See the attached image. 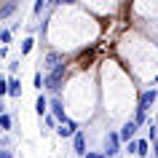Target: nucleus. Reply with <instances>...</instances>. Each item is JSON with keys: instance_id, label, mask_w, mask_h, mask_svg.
<instances>
[{"instance_id": "nucleus-1", "label": "nucleus", "mask_w": 158, "mask_h": 158, "mask_svg": "<svg viewBox=\"0 0 158 158\" xmlns=\"http://www.w3.org/2000/svg\"><path fill=\"white\" fill-rule=\"evenodd\" d=\"M64 78H67V64L62 62L56 70H51V73L46 75V91H48L51 97H59V91L64 89Z\"/></svg>"}, {"instance_id": "nucleus-2", "label": "nucleus", "mask_w": 158, "mask_h": 158, "mask_svg": "<svg viewBox=\"0 0 158 158\" xmlns=\"http://www.w3.org/2000/svg\"><path fill=\"white\" fill-rule=\"evenodd\" d=\"M121 145H123L121 134H118L115 129H107V134H105V148H102V153H105L107 158H118V153H121Z\"/></svg>"}, {"instance_id": "nucleus-3", "label": "nucleus", "mask_w": 158, "mask_h": 158, "mask_svg": "<svg viewBox=\"0 0 158 158\" xmlns=\"http://www.w3.org/2000/svg\"><path fill=\"white\" fill-rule=\"evenodd\" d=\"M156 102H158V89H156V86H150V89H142V91H139V102H137V107L148 113L150 107H156Z\"/></svg>"}, {"instance_id": "nucleus-4", "label": "nucleus", "mask_w": 158, "mask_h": 158, "mask_svg": "<svg viewBox=\"0 0 158 158\" xmlns=\"http://www.w3.org/2000/svg\"><path fill=\"white\" fill-rule=\"evenodd\" d=\"M137 131H139V126H137V121H134V118L123 121V126L118 129V134H121L123 145H129V142H134V139H137Z\"/></svg>"}, {"instance_id": "nucleus-5", "label": "nucleus", "mask_w": 158, "mask_h": 158, "mask_svg": "<svg viewBox=\"0 0 158 158\" xmlns=\"http://www.w3.org/2000/svg\"><path fill=\"white\" fill-rule=\"evenodd\" d=\"M62 62H64V54H59V51H48V54L40 59V64H43V70H46V75H48L51 70H56Z\"/></svg>"}, {"instance_id": "nucleus-6", "label": "nucleus", "mask_w": 158, "mask_h": 158, "mask_svg": "<svg viewBox=\"0 0 158 158\" xmlns=\"http://www.w3.org/2000/svg\"><path fill=\"white\" fill-rule=\"evenodd\" d=\"M51 115L56 118L59 123H67L70 121V115H67V110H64V102L59 99V97H51Z\"/></svg>"}, {"instance_id": "nucleus-7", "label": "nucleus", "mask_w": 158, "mask_h": 158, "mask_svg": "<svg viewBox=\"0 0 158 158\" xmlns=\"http://www.w3.org/2000/svg\"><path fill=\"white\" fill-rule=\"evenodd\" d=\"M48 113H51V99L46 97V94H38V99H35V115L43 121Z\"/></svg>"}, {"instance_id": "nucleus-8", "label": "nucleus", "mask_w": 158, "mask_h": 158, "mask_svg": "<svg viewBox=\"0 0 158 158\" xmlns=\"http://www.w3.org/2000/svg\"><path fill=\"white\" fill-rule=\"evenodd\" d=\"M73 153L78 158H86V153H89V150H86V131H83V129L73 137Z\"/></svg>"}, {"instance_id": "nucleus-9", "label": "nucleus", "mask_w": 158, "mask_h": 158, "mask_svg": "<svg viewBox=\"0 0 158 158\" xmlns=\"http://www.w3.org/2000/svg\"><path fill=\"white\" fill-rule=\"evenodd\" d=\"M8 97L11 99H19L22 97V81L16 75H8Z\"/></svg>"}, {"instance_id": "nucleus-10", "label": "nucleus", "mask_w": 158, "mask_h": 158, "mask_svg": "<svg viewBox=\"0 0 158 158\" xmlns=\"http://www.w3.org/2000/svg\"><path fill=\"white\" fill-rule=\"evenodd\" d=\"M56 126H59V121H56V118H54V115H51V113H48V115H46V118H43V121H40V134H48L51 129L56 131Z\"/></svg>"}, {"instance_id": "nucleus-11", "label": "nucleus", "mask_w": 158, "mask_h": 158, "mask_svg": "<svg viewBox=\"0 0 158 158\" xmlns=\"http://www.w3.org/2000/svg\"><path fill=\"white\" fill-rule=\"evenodd\" d=\"M16 8H19V3H16V0H8V3H3V8H0V22H6V19H8Z\"/></svg>"}, {"instance_id": "nucleus-12", "label": "nucleus", "mask_w": 158, "mask_h": 158, "mask_svg": "<svg viewBox=\"0 0 158 158\" xmlns=\"http://www.w3.org/2000/svg\"><path fill=\"white\" fill-rule=\"evenodd\" d=\"M11 129H14V118H11V113H0V131L8 134Z\"/></svg>"}, {"instance_id": "nucleus-13", "label": "nucleus", "mask_w": 158, "mask_h": 158, "mask_svg": "<svg viewBox=\"0 0 158 158\" xmlns=\"http://www.w3.org/2000/svg\"><path fill=\"white\" fill-rule=\"evenodd\" d=\"M137 156L150 158V139H137Z\"/></svg>"}, {"instance_id": "nucleus-14", "label": "nucleus", "mask_w": 158, "mask_h": 158, "mask_svg": "<svg viewBox=\"0 0 158 158\" xmlns=\"http://www.w3.org/2000/svg\"><path fill=\"white\" fill-rule=\"evenodd\" d=\"M11 38H14V30H11V27H3V30H0V43H3V48L11 46Z\"/></svg>"}, {"instance_id": "nucleus-15", "label": "nucleus", "mask_w": 158, "mask_h": 158, "mask_svg": "<svg viewBox=\"0 0 158 158\" xmlns=\"http://www.w3.org/2000/svg\"><path fill=\"white\" fill-rule=\"evenodd\" d=\"M32 86L38 89V91H40V89H46V75H43L40 70H38V73L32 75Z\"/></svg>"}, {"instance_id": "nucleus-16", "label": "nucleus", "mask_w": 158, "mask_h": 158, "mask_svg": "<svg viewBox=\"0 0 158 158\" xmlns=\"http://www.w3.org/2000/svg\"><path fill=\"white\" fill-rule=\"evenodd\" d=\"M134 121H137V126H145V123H148V113L137 107V113H134Z\"/></svg>"}, {"instance_id": "nucleus-17", "label": "nucleus", "mask_w": 158, "mask_h": 158, "mask_svg": "<svg viewBox=\"0 0 158 158\" xmlns=\"http://www.w3.org/2000/svg\"><path fill=\"white\" fill-rule=\"evenodd\" d=\"M32 46H35L32 38H24V40H22V56H27V54L32 51Z\"/></svg>"}, {"instance_id": "nucleus-18", "label": "nucleus", "mask_w": 158, "mask_h": 158, "mask_svg": "<svg viewBox=\"0 0 158 158\" xmlns=\"http://www.w3.org/2000/svg\"><path fill=\"white\" fill-rule=\"evenodd\" d=\"M46 8H48V3H46V0H38V3L32 6V14H35V16H40Z\"/></svg>"}, {"instance_id": "nucleus-19", "label": "nucleus", "mask_w": 158, "mask_h": 158, "mask_svg": "<svg viewBox=\"0 0 158 158\" xmlns=\"http://www.w3.org/2000/svg\"><path fill=\"white\" fill-rule=\"evenodd\" d=\"M19 64H22V56L11 59V62H8V73H11V75H16V73H19Z\"/></svg>"}, {"instance_id": "nucleus-20", "label": "nucleus", "mask_w": 158, "mask_h": 158, "mask_svg": "<svg viewBox=\"0 0 158 158\" xmlns=\"http://www.w3.org/2000/svg\"><path fill=\"white\" fill-rule=\"evenodd\" d=\"M0 97H8V78H0Z\"/></svg>"}, {"instance_id": "nucleus-21", "label": "nucleus", "mask_w": 158, "mask_h": 158, "mask_svg": "<svg viewBox=\"0 0 158 158\" xmlns=\"http://www.w3.org/2000/svg\"><path fill=\"white\" fill-rule=\"evenodd\" d=\"M86 158H107V156H105L102 150H89V153H86Z\"/></svg>"}, {"instance_id": "nucleus-22", "label": "nucleus", "mask_w": 158, "mask_h": 158, "mask_svg": "<svg viewBox=\"0 0 158 158\" xmlns=\"http://www.w3.org/2000/svg\"><path fill=\"white\" fill-rule=\"evenodd\" d=\"M126 153H129V156H137V139L126 145Z\"/></svg>"}, {"instance_id": "nucleus-23", "label": "nucleus", "mask_w": 158, "mask_h": 158, "mask_svg": "<svg viewBox=\"0 0 158 158\" xmlns=\"http://www.w3.org/2000/svg\"><path fill=\"white\" fill-rule=\"evenodd\" d=\"M0 158H14V150H11V148H3V150H0Z\"/></svg>"}]
</instances>
